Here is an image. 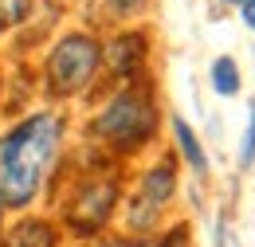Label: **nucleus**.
Masks as SVG:
<instances>
[{"mask_svg": "<svg viewBox=\"0 0 255 247\" xmlns=\"http://www.w3.org/2000/svg\"><path fill=\"white\" fill-rule=\"evenodd\" d=\"M59 141H63V118L51 110L24 118L0 137V204L8 208L32 204L47 169L59 157Z\"/></svg>", "mask_w": 255, "mask_h": 247, "instance_id": "1", "label": "nucleus"}, {"mask_svg": "<svg viewBox=\"0 0 255 247\" xmlns=\"http://www.w3.org/2000/svg\"><path fill=\"white\" fill-rule=\"evenodd\" d=\"M91 129L106 145L129 153V149H137V145H145L153 137V129H157V106H153V98L145 91H122L118 98H110L102 106V114L95 118Z\"/></svg>", "mask_w": 255, "mask_h": 247, "instance_id": "2", "label": "nucleus"}, {"mask_svg": "<svg viewBox=\"0 0 255 247\" xmlns=\"http://www.w3.org/2000/svg\"><path fill=\"white\" fill-rule=\"evenodd\" d=\"M98 59H102V47H98L91 35L75 31V35H63L47 59V91L51 94H79L98 71Z\"/></svg>", "mask_w": 255, "mask_h": 247, "instance_id": "3", "label": "nucleus"}, {"mask_svg": "<svg viewBox=\"0 0 255 247\" xmlns=\"http://www.w3.org/2000/svg\"><path fill=\"white\" fill-rule=\"evenodd\" d=\"M114 200H118V185H114V181H95V185L79 188V196H75L71 208H67L71 228H75L79 236L98 232V228L110 220V212H114Z\"/></svg>", "mask_w": 255, "mask_h": 247, "instance_id": "4", "label": "nucleus"}, {"mask_svg": "<svg viewBox=\"0 0 255 247\" xmlns=\"http://www.w3.org/2000/svg\"><path fill=\"white\" fill-rule=\"evenodd\" d=\"M106 67L118 75V79H129V75H137L141 71V63L149 55V39L141 35V31H122V35H114L110 43H106Z\"/></svg>", "mask_w": 255, "mask_h": 247, "instance_id": "5", "label": "nucleus"}, {"mask_svg": "<svg viewBox=\"0 0 255 247\" xmlns=\"http://www.w3.org/2000/svg\"><path fill=\"white\" fill-rule=\"evenodd\" d=\"M173 196H177V169H173V161H157L153 169L141 173V200H145V204L161 208V204H169Z\"/></svg>", "mask_w": 255, "mask_h": 247, "instance_id": "6", "label": "nucleus"}, {"mask_svg": "<svg viewBox=\"0 0 255 247\" xmlns=\"http://www.w3.org/2000/svg\"><path fill=\"white\" fill-rule=\"evenodd\" d=\"M169 125H173V137H177V149H181V157L189 161V169L196 173V177H208V153H204V145H200V137L192 133V125L185 122L181 114H177V118H173Z\"/></svg>", "mask_w": 255, "mask_h": 247, "instance_id": "7", "label": "nucleus"}, {"mask_svg": "<svg viewBox=\"0 0 255 247\" xmlns=\"http://www.w3.org/2000/svg\"><path fill=\"white\" fill-rule=\"evenodd\" d=\"M208 83H212V91L224 94V98H236V94L244 91V75H240V63L232 59V55H216L212 67H208Z\"/></svg>", "mask_w": 255, "mask_h": 247, "instance_id": "8", "label": "nucleus"}, {"mask_svg": "<svg viewBox=\"0 0 255 247\" xmlns=\"http://www.w3.org/2000/svg\"><path fill=\"white\" fill-rule=\"evenodd\" d=\"M8 247H55V228L43 224V220H24V224L12 232Z\"/></svg>", "mask_w": 255, "mask_h": 247, "instance_id": "9", "label": "nucleus"}, {"mask_svg": "<svg viewBox=\"0 0 255 247\" xmlns=\"http://www.w3.org/2000/svg\"><path fill=\"white\" fill-rule=\"evenodd\" d=\"M236 165H240V169H252V165H255V102L248 106V125H244V137H240Z\"/></svg>", "mask_w": 255, "mask_h": 247, "instance_id": "10", "label": "nucleus"}, {"mask_svg": "<svg viewBox=\"0 0 255 247\" xmlns=\"http://www.w3.org/2000/svg\"><path fill=\"white\" fill-rule=\"evenodd\" d=\"M28 8H32V0H0V31H4V28H16V24H24Z\"/></svg>", "mask_w": 255, "mask_h": 247, "instance_id": "11", "label": "nucleus"}, {"mask_svg": "<svg viewBox=\"0 0 255 247\" xmlns=\"http://www.w3.org/2000/svg\"><path fill=\"white\" fill-rule=\"evenodd\" d=\"M153 224H157V208H153V204L137 200V204L129 208V228H133V232H149Z\"/></svg>", "mask_w": 255, "mask_h": 247, "instance_id": "12", "label": "nucleus"}, {"mask_svg": "<svg viewBox=\"0 0 255 247\" xmlns=\"http://www.w3.org/2000/svg\"><path fill=\"white\" fill-rule=\"evenodd\" d=\"M114 12H122V16H129V12H137V8H145V0H106Z\"/></svg>", "mask_w": 255, "mask_h": 247, "instance_id": "13", "label": "nucleus"}, {"mask_svg": "<svg viewBox=\"0 0 255 247\" xmlns=\"http://www.w3.org/2000/svg\"><path fill=\"white\" fill-rule=\"evenodd\" d=\"M236 12H240V20L255 31V0H240V8H236Z\"/></svg>", "mask_w": 255, "mask_h": 247, "instance_id": "14", "label": "nucleus"}, {"mask_svg": "<svg viewBox=\"0 0 255 247\" xmlns=\"http://www.w3.org/2000/svg\"><path fill=\"white\" fill-rule=\"evenodd\" d=\"M212 8H216V12H224V8H240V0H212Z\"/></svg>", "mask_w": 255, "mask_h": 247, "instance_id": "15", "label": "nucleus"}, {"mask_svg": "<svg viewBox=\"0 0 255 247\" xmlns=\"http://www.w3.org/2000/svg\"><path fill=\"white\" fill-rule=\"evenodd\" d=\"M98 247H133V244H126V240H106V244H98Z\"/></svg>", "mask_w": 255, "mask_h": 247, "instance_id": "16", "label": "nucleus"}]
</instances>
